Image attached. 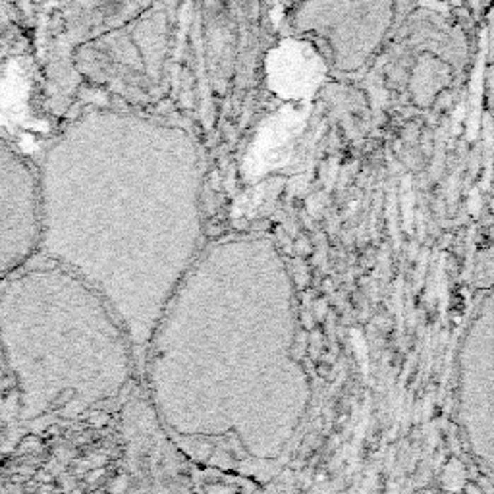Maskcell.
I'll use <instances>...</instances> for the list:
<instances>
[{
  "label": "cell",
  "mask_w": 494,
  "mask_h": 494,
  "mask_svg": "<svg viewBox=\"0 0 494 494\" xmlns=\"http://www.w3.org/2000/svg\"><path fill=\"white\" fill-rule=\"evenodd\" d=\"M458 419L473 461L494 485V288L479 301L464 338Z\"/></svg>",
  "instance_id": "6da1fadb"
}]
</instances>
